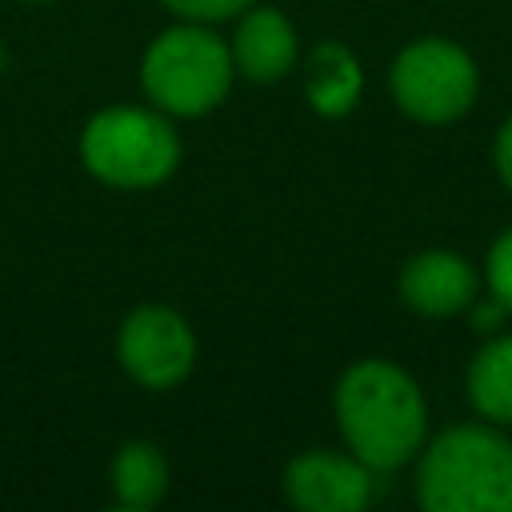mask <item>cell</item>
Listing matches in <instances>:
<instances>
[{"instance_id":"cell-13","label":"cell","mask_w":512,"mask_h":512,"mask_svg":"<svg viewBox=\"0 0 512 512\" xmlns=\"http://www.w3.org/2000/svg\"><path fill=\"white\" fill-rule=\"evenodd\" d=\"M484 288L512 312V228H504L484 256Z\"/></svg>"},{"instance_id":"cell-3","label":"cell","mask_w":512,"mask_h":512,"mask_svg":"<svg viewBox=\"0 0 512 512\" xmlns=\"http://www.w3.org/2000/svg\"><path fill=\"white\" fill-rule=\"evenodd\" d=\"M180 156L184 144L172 128V116L152 104H112L88 116L80 128L84 172L120 192H144L164 184L180 168Z\"/></svg>"},{"instance_id":"cell-14","label":"cell","mask_w":512,"mask_h":512,"mask_svg":"<svg viewBox=\"0 0 512 512\" xmlns=\"http://www.w3.org/2000/svg\"><path fill=\"white\" fill-rule=\"evenodd\" d=\"M172 16L180 20H196V24H220V20H232L240 16L248 4L256 0H160Z\"/></svg>"},{"instance_id":"cell-9","label":"cell","mask_w":512,"mask_h":512,"mask_svg":"<svg viewBox=\"0 0 512 512\" xmlns=\"http://www.w3.org/2000/svg\"><path fill=\"white\" fill-rule=\"evenodd\" d=\"M228 48H232L236 76L256 80V84L284 80L300 60L296 24L280 8H268V4H248L240 12V24H236Z\"/></svg>"},{"instance_id":"cell-15","label":"cell","mask_w":512,"mask_h":512,"mask_svg":"<svg viewBox=\"0 0 512 512\" xmlns=\"http://www.w3.org/2000/svg\"><path fill=\"white\" fill-rule=\"evenodd\" d=\"M468 312H472V328H476V332H484V336L500 332V328H504V320L512 316V312H508L492 292H488V296H476V300L468 304Z\"/></svg>"},{"instance_id":"cell-12","label":"cell","mask_w":512,"mask_h":512,"mask_svg":"<svg viewBox=\"0 0 512 512\" xmlns=\"http://www.w3.org/2000/svg\"><path fill=\"white\" fill-rule=\"evenodd\" d=\"M112 500L116 508L144 512L168 496V460L152 440H124L112 456Z\"/></svg>"},{"instance_id":"cell-7","label":"cell","mask_w":512,"mask_h":512,"mask_svg":"<svg viewBox=\"0 0 512 512\" xmlns=\"http://www.w3.org/2000/svg\"><path fill=\"white\" fill-rule=\"evenodd\" d=\"M372 468L352 452L308 448L284 468V496L304 512H360L372 500Z\"/></svg>"},{"instance_id":"cell-4","label":"cell","mask_w":512,"mask_h":512,"mask_svg":"<svg viewBox=\"0 0 512 512\" xmlns=\"http://www.w3.org/2000/svg\"><path fill=\"white\" fill-rule=\"evenodd\" d=\"M232 48L212 24L180 20L164 28L140 56V88L168 116H204L232 92Z\"/></svg>"},{"instance_id":"cell-6","label":"cell","mask_w":512,"mask_h":512,"mask_svg":"<svg viewBox=\"0 0 512 512\" xmlns=\"http://www.w3.org/2000/svg\"><path fill=\"white\" fill-rule=\"evenodd\" d=\"M196 348L192 324L168 304H140L116 328V360L148 392L184 384L196 368Z\"/></svg>"},{"instance_id":"cell-2","label":"cell","mask_w":512,"mask_h":512,"mask_svg":"<svg viewBox=\"0 0 512 512\" xmlns=\"http://www.w3.org/2000/svg\"><path fill=\"white\" fill-rule=\"evenodd\" d=\"M424 512H512V440L500 424H452L416 452Z\"/></svg>"},{"instance_id":"cell-10","label":"cell","mask_w":512,"mask_h":512,"mask_svg":"<svg viewBox=\"0 0 512 512\" xmlns=\"http://www.w3.org/2000/svg\"><path fill=\"white\" fill-rule=\"evenodd\" d=\"M364 68L356 52L340 40H324L304 56V100L316 116L340 120L360 104Z\"/></svg>"},{"instance_id":"cell-11","label":"cell","mask_w":512,"mask_h":512,"mask_svg":"<svg viewBox=\"0 0 512 512\" xmlns=\"http://www.w3.org/2000/svg\"><path fill=\"white\" fill-rule=\"evenodd\" d=\"M468 404L480 420L512 428V332H492L464 372Z\"/></svg>"},{"instance_id":"cell-16","label":"cell","mask_w":512,"mask_h":512,"mask_svg":"<svg viewBox=\"0 0 512 512\" xmlns=\"http://www.w3.org/2000/svg\"><path fill=\"white\" fill-rule=\"evenodd\" d=\"M492 164H496V176H500V184L512 192V116L500 124V132H496V144H492Z\"/></svg>"},{"instance_id":"cell-17","label":"cell","mask_w":512,"mask_h":512,"mask_svg":"<svg viewBox=\"0 0 512 512\" xmlns=\"http://www.w3.org/2000/svg\"><path fill=\"white\" fill-rule=\"evenodd\" d=\"M28 4H48V0H28Z\"/></svg>"},{"instance_id":"cell-5","label":"cell","mask_w":512,"mask_h":512,"mask_svg":"<svg viewBox=\"0 0 512 512\" xmlns=\"http://www.w3.org/2000/svg\"><path fill=\"white\" fill-rule=\"evenodd\" d=\"M388 92L396 108L416 124L460 120L480 92V72L468 48L444 36H420L404 44L388 68Z\"/></svg>"},{"instance_id":"cell-1","label":"cell","mask_w":512,"mask_h":512,"mask_svg":"<svg viewBox=\"0 0 512 512\" xmlns=\"http://www.w3.org/2000/svg\"><path fill=\"white\" fill-rule=\"evenodd\" d=\"M332 412L344 448L372 472H396L428 440V404L412 372L392 360H356L340 372Z\"/></svg>"},{"instance_id":"cell-8","label":"cell","mask_w":512,"mask_h":512,"mask_svg":"<svg viewBox=\"0 0 512 512\" xmlns=\"http://www.w3.org/2000/svg\"><path fill=\"white\" fill-rule=\"evenodd\" d=\"M396 292L412 312L428 320H448V316L468 312V304L480 296V276L460 252L424 248L400 268Z\"/></svg>"}]
</instances>
